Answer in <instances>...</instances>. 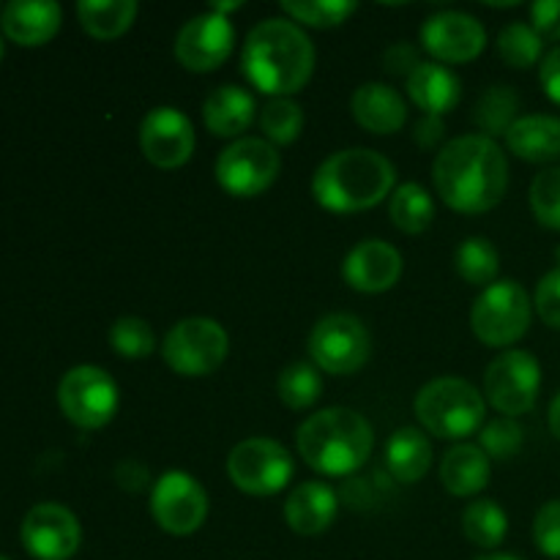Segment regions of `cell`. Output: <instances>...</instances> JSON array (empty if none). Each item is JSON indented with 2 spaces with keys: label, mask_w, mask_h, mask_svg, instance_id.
Returning a JSON list of instances; mask_svg holds the SVG:
<instances>
[{
  "label": "cell",
  "mask_w": 560,
  "mask_h": 560,
  "mask_svg": "<svg viewBox=\"0 0 560 560\" xmlns=\"http://www.w3.org/2000/svg\"><path fill=\"white\" fill-rule=\"evenodd\" d=\"M432 180L438 197L454 211H492L509 189L506 153L485 135L457 137L438 153Z\"/></svg>",
  "instance_id": "1"
},
{
  "label": "cell",
  "mask_w": 560,
  "mask_h": 560,
  "mask_svg": "<svg viewBox=\"0 0 560 560\" xmlns=\"http://www.w3.org/2000/svg\"><path fill=\"white\" fill-rule=\"evenodd\" d=\"M246 80L271 98H290L304 91L315 71V47L293 20L271 16L255 25L241 49Z\"/></svg>",
  "instance_id": "2"
},
{
  "label": "cell",
  "mask_w": 560,
  "mask_h": 560,
  "mask_svg": "<svg viewBox=\"0 0 560 560\" xmlns=\"http://www.w3.org/2000/svg\"><path fill=\"white\" fill-rule=\"evenodd\" d=\"M397 170L383 153L370 148H348L328 156L312 178V195L334 213H355L375 208L392 195Z\"/></svg>",
  "instance_id": "3"
},
{
  "label": "cell",
  "mask_w": 560,
  "mask_h": 560,
  "mask_svg": "<svg viewBox=\"0 0 560 560\" xmlns=\"http://www.w3.org/2000/svg\"><path fill=\"white\" fill-rule=\"evenodd\" d=\"M301 459L323 476H350L364 468L375 446L370 421L350 408H326L295 432Z\"/></svg>",
  "instance_id": "4"
},
{
  "label": "cell",
  "mask_w": 560,
  "mask_h": 560,
  "mask_svg": "<svg viewBox=\"0 0 560 560\" xmlns=\"http://www.w3.org/2000/svg\"><path fill=\"white\" fill-rule=\"evenodd\" d=\"M416 416L430 435L459 441L485 424V397L463 377H438L416 397Z\"/></svg>",
  "instance_id": "5"
},
{
  "label": "cell",
  "mask_w": 560,
  "mask_h": 560,
  "mask_svg": "<svg viewBox=\"0 0 560 560\" xmlns=\"http://www.w3.org/2000/svg\"><path fill=\"white\" fill-rule=\"evenodd\" d=\"M530 306L528 293L514 279L492 282L479 293L470 310V328L476 339L490 348H506L520 342L530 328Z\"/></svg>",
  "instance_id": "6"
},
{
  "label": "cell",
  "mask_w": 560,
  "mask_h": 560,
  "mask_svg": "<svg viewBox=\"0 0 560 560\" xmlns=\"http://www.w3.org/2000/svg\"><path fill=\"white\" fill-rule=\"evenodd\" d=\"M230 350L228 331L211 317H186L175 323L162 345V355L173 372L184 377H202L224 364Z\"/></svg>",
  "instance_id": "7"
},
{
  "label": "cell",
  "mask_w": 560,
  "mask_h": 560,
  "mask_svg": "<svg viewBox=\"0 0 560 560\" xmlns=\"http://www.w3.org/2000/svg\"><path fill=\"white\" fill-rule=\"evenodd\" d=\"M295 474L293 457L271 438H246L230 452L228 476L246 495H277Z\"/></svg>",
  "instance_id": "8"
},
{
  "label": "cell",
  "mask_w": 560,
  "mask_h": 560,
  "mask_svg": "<svg viewBox=\"0 0 560 560\" xmlns=\"http://www.w3.org/2000/svg\"><path fill=\"white\" fill-rule=\"evenodd\" d=\"M372 339L355 315H326L310 334V355L328 375H353L370 361Z\"/></svg>",
  "instance_id": "9"
},
{
  "label": "cell",
  "mask_w": 560,
  "mask_h": 560,
  "mask_svg": "<svg viewBox=\"0 0 560 560\" xmlns=\"http://www.w3.org/2000/svg\"><path fill=\"white\" fill-rule=\"evenodd\" d=\"M58 405L80 430H102L118 410V386L102 366L80 364L60 381Z\"/></svg>",
  "instance_id": "10"
},
{
  "label": "cell",
  "mask_w": 560,
  "mask_h": 560,
  "mask_svg": "<svg viewBox=\"0 0 560 560\" xmlns=\"http://www.w3.org/2000/svg\"><path fill=\"white\" fill-rule=\"evenodd\" d=\"M282 156L260 137H238L217 159V180L228 195L255 197L277 180Z\"/></svg>",
  "instance_id": "11"
},
{
  "label": "cell",
  "mask_w": 560,
  "mask_h": 560,
  "mask_svg": "<svg viewBox=\"0 0 560 560\" xmlns=\"http://www.w3.org/2000/svg\"><path fill=\"white\" fill-rule=\"evenodd\" d=\"M541 386V366L525 350H506L495 355L485 372V394L498 413L523 416L534 410Z\"/></svg>",
  "instance_id": "12"
},
{
  "label": "cell",
  "mask_w": 560,
  "mask_h": 560,
  "mask_svg": "<svg viewBox=\"0 0 560 560\" xmlns=\"http://www.w3.org/2000/svg\"><path fill=\"white\" fill-rule=\"evenodd\" d=\"M151 514L164 534L189 536L208 517V495L195 476L167 470L151 490Z\"/></svg>",
  "instance_id": "13"
},
{
  "label": "cell",
  "mask_w": 560,
  "mask_h": 560,
  "mask_svg": "<svg viewBox=\"0 0 560 560\" xmlns=\"http://www.w3.org/2000/svg\"><path fill=\"white\" fill-rule=\"evenodd\" d=\"M22 547L36 560H69L80 550V520L60 503H38L22 520Z\"/></svg>",
  "instance_id": "14"
},
{
  "label": "cell",
  "mask_w": 560,
  "mask_h": 560,
  "mask_svg": "<svg viewBox=\"0 0 560 560\" xmlns=\"http://www.w3.org/2000/svg\"><path fill=\"white\" fill-rule=\"evenodd\" d=\"M235 47V31L233 22L228 16L217 14V11H206L186 22L175 38V58L180 66L189 71H206L219 69L224 60L230 58Z\"/></svg>",
  "instance_id": "15"
},
{
  "label": "cell",
  "mask_w": 560,
  "mask_h": 560,
  "mask_svg": "<svg viewBox=\"0 0 560 560\" xmlns=\"http://www.w3.org/2000/svg\"><path fill=\"white\" fill-rule=\"evenodd\" d=\"M421 44L441 63H468L487 47V33L476 16L465 11H438L421 27Z\"/></svg>",
  "instance_id": "16"
},
{
  "label": "cell",
  "mask_w": 560,
  "mask_h": 560,
  "mask_svg": "<svg viewBox=\"0 0 560 560\" xmlns=\"http://www.w3.org/2000/svg\"><path fill=\"white\" fill-rule=\"evenodd\" d=\"M195 145V126L180 109L156 107L142 118L140 148L148 162L156 164V167H180L191 159Z\"/></svg>",
  "instance_id": "17"
},
{
  "label": "cell",
  "mask_w": 560,
  "mask_h": 560,
  "mask_svg": "<svg viewBox=\"0 0 560 560\" xmlns=\"http://www.w3.org/2000/svg\"><path fill=\"white\" fill-rule=\"evenodd\" d=\"M342 277L359 293H386L402 277V255L386 241H361L345 257Z\"/></svg>",
  "instance_id": "18"
},
{
  "label": "cell",
  "mask_w": 560,
  "mask_h": 560,
  "mask_svg": "<svg viewBox=\"0 0 560 560\" xmlns=\"http://www.w3.org/2000/svg\"><path fill=\"white\" fill-rule=\"evenodd\" d=\"M63 11L55 0H11L0 9L3 33L20 47H42L60 31Z\"/></svg>",
  "instance_id": "19"
},
{
  "label": "cell",
  "mask_w": 560,
  "mask_h": 560,
  "mask_svg": "<svg viewBox=\"0 0 560 560\" xmlns=\"http://www.w3.org/2000/svg\"><path fill=\"white\" fill-rule=\"evenodd\" d=\"M337 492L320 481H304L284 501V520L299 536H317L337 520Z\"/></svg>",
  "instance_id": "20"
},
{
  "label": "cell",
  "mask_w": 560,
  "mask_h": 560,
  "mask_svg": "<svg viewBox=\"0 0 560 560\" xmlns=\"http://www.w3.org/2000/svg\"><path fill=\"white\" fill-rule=\"evenodd\" d=\"M353 118L372 135H394L408 124V104L386 82H364L353 93Z\"/></svg>",
  "instance_id": "21"
},
{
  "label": "cell",
  "mask_w": 560,
  "mask_h": 560,
  "mask_svg": "<svg viewBox=\"0 0 560 560\" xmlns=\"http://www.w3.org/2000/svg\"><path fill=\"white\" fill-rule=\"evenodd\" d=\"M506 145L514 156L534 164L560 159V118L552 115H523L506 131Z\"/></svg>",
  "instance_id": "22"
},
{
  "label": "cell",
  "mask_w": 560,
  "mask_h": 560,
  "mask_svg": "<svg viewBox=\"0 0 560 560\" xmlns=\"http://www.w3.org/2000/svg\"><path fill=\"white\" fill-rule=\"evenodd\" d=\"M257 104L249 91L238 85H222L202 104V120L213 137H238L255 124Z\"/></svg>",
  "instance_id": "23"
},
{
  "label": "cell",
  "mask_w": 560,
  "mask_h": 560,
  "mask_svg": "<svg viewBox=\"0 0 560 560\" xmlns=\"http://www.w3.org/2000/svg\"><path fill=\"white\" fill-rule=\"evenodd\" d=\"M408 96L424 115H443L454 109L463 98V82L452 69L441 63H421L408 80Z\"/></svg>",
  "instance_id": "24"
},
{
  "label": "cell",
  "mask_w": 560,
  "mask_h": 560,
  "mask_svg": "<svg viewBox=\"0 0 560 560\" xmlns=\"http://www.w3.org/2000/svg\"><path fill=\"white\" fill-rule=\"evenodd\" d=\"M490 457L474 443H457L441 463L443 487L457 498L479 495L490 485Z\"/></svg>",
  "instance_id": "25"
},
{
  "label": "cell",
  "mask_w": 560,
  "mask_h": 560,
  "mask_svg": "<svg viewBox=\"0 0 560 560\" xmlns=\"http://www.w3.org/2000/svg\"><path fill=\"white\" fill-rule=\"evenodd\" d=\"M386 465L388 474L399 485H416V481H421L432 465L430 438L421 430H413V427L397 430L386 443Z\"/></svg>",
  "instance_id": "26"
},
{
  "label": "cell",
  "mask_w": 560,
  "mask_h": 560,
  "mask_svg": "<svg viewBox=\"0 0 560 560\" xmlns=\"http://www.w3.org/2000/svg\"><path fill=\"white\" fill-rule=\"evenodd\" d=\"M77 16L85 33L93 38H118L135 25L137 3L135 0H82L77 5Z\"/></svg>",
  "instance_id": "27"
},
{
  "label": "cell",
  "mask_w": 560,
  "mask_h": 560,
  "mask_svg": "<svg viewBox=\"0 0 560 560\" xmlns=\"http://www.w3.org/2000/svg\"><path fill=\"white\" fill-rule=\"evenodd\" d=\"M454 268H457V273L468 284L490 288L492 282H498L501 255H498V249L492 246L490 238L474 235V238H465L463 244H459V249L454 252Z\"/></svg>",
  "instance_id": "28"
},
{
  "label": "cell",
  "mask_w": 560,
  "mask_h": 560,
  "mask_svg": "<svg viewBox=\"0 0 560 560\" xmlns=\"http://www.w3.org/2000/svg\"><path fill=\"white\" fill-rule=\"evenodd\" d=\"M388 217H392V222L402 233H424L432 224V219H435V206H432L430 191L421 184L397 186V191L392 195V202H388Z\"/></svg>",
  "instance_id": "29"
},
{
  "label": "cell",
  "mask_w": 560,
  "mask_h": 560,
  "mask_svg": "<svg viewBox=\"0 0 560 560\" xmlns=\"http://www.w3.org/2000/svg\"><path fill=\"white\" fill-rule=\"evenodd\" d=\"M463 530L470 545L481 547V550H495L506 539L509 517L495 501L481 498L463 512Z\"/></svg>",
  "instance_id": "30"
},
{
  "label": "cell",
  "mask_w": 560,
  "mask_h": 560,
  "mask_svg": "<svg viewBox=\"0 0 560 560\" xmlns=\"http://www.w3.org/2000/svg\"><path fill=\"white\" fill-rule=\"evenodd\" d=\"M517 109H520V98L517 93L512 91L509 85H490L485 93L479 96L474 109V120L476 126L481 129L485 137H498L512 129V124L517 120Z\"/></svg>",
  "instance_id": "31"
},
{
  "label": "cell",
  "mask_w": 560,
  "mask_h": 560,
  "mask_svg": "<svg viewBox=\"0 0 560 560\" xmlns=\"http://www.w3.org/2000/svg\"><path fill=\"white\" fill-rule=\"evenodd\" d=\"M323 377L315 364L306 361H295V364L284 366L282 375L277 381V394L290 410H306L320 399Z\"/></svg>",
  "instance_id": "32"
},
{
  "label": "cell",
  "mask_w": 560,
  "mask_h": 560,
  "mask_svg": "<svg viewBox=\"0 0 560 560\" xmlns=\"http://www.w3.org/2000/svg\"><path fill=\"white\" fill-rule=\"evenodd\" d=\"M541 49H545V38L534 31V25L509 22L498 33V55L512 69H530V66H536L541 58Z\"/></svg>",
  "instance_id": "33"
},
{
  "label": "cell",
  "mask_w": 560,
  "mask_h": 560,
  "mask_svg": "<svg viewBox=\"0 0 560 560\" xmlns=\"http://www.w3.org/2000/svg\"><path fill=\"white\" fill-rule=\"evenodd\" d=\"M260 129L271 145L273 142L290 145V142L299 140L301 129H304V109L293 98H271L260 109Z\"/></svg>",
  "instance_id": "34"
},
{
  "label": "cell",
  "mask_w": 560,
  "mask_h": 560,
  "mask_svg": "<svg viewBox=\"0 0 560 560\" xmlns=\"http://www.w3.org/2000/svg\"><path fill=\"white\" fill-rule=\"evenodd\" d=\"M359 5L353 0H284L282 11L293 22L310 27H337L348 20Z\"/></svg>",
  "instance_id": "35"
},
{
  "label": "cell",
  "mask_w": 560,
  "mask_h": 560,
  "mask_svg": "<svg viewBox=\"0 0 560 560\" xmlns=\"http://www.w3.org/2000/svg\"><path fill=\"white\" fill-rule=\"evenodd\" d=\"M109 345L124 359H148L156 348V337L142 317H118L109 328Z\"/></svg>",
  "instance_id": "36"
},
{
  "label": "cell",
  "mask_w": 560,
  "mask_h": 560,
  "mask_svg": "<svg viewBox=\"0 0 560 560\" xmlns=\"http://www.w3.org/2000/svg\"><path fill=\"white\" fill-rule=\"evenodd\" d=\"M530 208L539 224L560 230V167L541 170L530 184Z\"/></svg>",
  "instance_id": "37"
},
{
  "label": "cell",
  "mask_w": 560,
  "mask_h": 560,
  "mask_svg": "<svg viewBox=\"0 0 560 560\" xmlns=\"http://www.w3.org/2000/svg\"><path fill=\"white\" fill-rule=\"evenodd\" d=\"M523 427L509 416H501V419H492L490 424L481 427L479 448L492 459H512L523 448Z\"/></svg>",
  "instance_id": "38"
},
{
  "label": "cell",
  "mask_w": 560,
  "mask_h": 560,
  "mask_svg": "<svg viewBox=\"0 0 560 560\" xmlns=\"http://www.w3.org/2000/svg\"><path fill=\"white\" fill-rule=\"evenodd\" d=\"M534 539L547 558H560V501H550L539 509L534 520Z\"/></svg>",
  "instance_id": "39"
},
{
  "label": "cell",
  "mask_w": 560,
  "mask_h": 560,
  "mask_svg": "<svg viewBox=\"0 0 560 560\" xmlns=\"http://www.w3.org/2000/svg\"><path fill=\"white\" fill-rule=\"evenodd\" d=\"M534 306L547 326L560 331V266L541 277L539 288H536Z\"/></svg>",
  "instance_id": "40"
},
{
  "label": "cell",
  "mask_w": 560,
  "mask_h": 560,
  "mask_svg": "<svg viewBox=\"0 0 560 560\" xmlns=\"http://www.w3.org/2000/svg\"><path fill=\"white\" fill-rule=\"evenodd\" d=\"M421 63H424V60H421L419 49L408 42L392 44V47L386 49V55H383V69L394 77H405V80H410V74H413Z\"/></svg>",
  "instance_id": "41"
},
{
  "label": "cell",
  "mask_w": 560,
  "mask_h": 560,
  "mask_svg": "<svg viewBox=\"0 0 560 560\" xmlns=\"http://www.w3.org/2000/svg\"><path fill=\"white\" fill-rule=\"evenodd\" d=\"M530 22L545 42H560V0H539L530 5Z\"/></svg>",
  "instance_id": "42"
},
{
  "label": "cell",
  "mask_w": 560,
  "mask_h": 560,
  "mask_svg": "<svg viewBox=\"0 0 560 560\" xmlns=\"http://www.w3.org/2000/svg\"><path fill=\"white\" fill-rule=\"evenodd\" d=\"M539 80L547 96H550L556 104H560V47L545 55L539 69Z\"/></svg>",
  "instance_id": "43"
},
{
  "label": "cell",
  "mask_w": 560,
  "mask_h": 560,
  "mask_svg": "<svg viewBox=\"0 0 560 560\" xmlns=\"http://www.w3.org/2000/svg\"><path fill=\"white\" fill-rule=\"evenodd\" d=\"M443 137H446V124H443V118H438V115H424L413 129V140L419 142L421 148L441 145Z\"/></svg>",
  "instance_id": "44"
},
{
  "label": "cell",
  "mask_w": 560,
  "mask_h": 560,
  "mask_svg": "<svg viewBox=\"0 0 560 560\" xmlns=\"http://www.w3.org/2000/svg\"><path fill=\"white\" fill-rule=\"evenodd\" d=\"M550 430H552V435L560 441V394L552 399V405H550Z\"/></svg>",
  "instance_id": "45"
},
{
  "label": "cell",
  "mask_w": 560,
  "mask_h": 560,
  "mask_svg": "<svg viewBox=\"0 0 560 560\" xmlns=\"http://www.w3.org/2000/svg\"><path fill=\"white\" fill-rule=\"evenodd\" d=\"M479 560H520L517 556H506V552H501V556H485V558H479Z\"/></svg>",
  "instance_id": "46"
},
{
  "label": "cell",
  "mask_w": 560,
  "mask_h": 560,
  "mask_svg": "<svg viewBox=\"0 0 560 560\" xmlns=\"http://www.w3.org/2000/svg\"><path fill=\"white\" fill-rule=\"evenodd\" d=\"M3 52H5V44H3V38H0V60H3Z\"/></svg>",
  "instance_id": "47"
},
{
  "label": "cell",
  "mask_w": 560,
  "mask_h": 560,
  "mask_svg": "<svg viewBox=\"0 0 560 560\" xmlns=\"http://www.w3.org/2000/svg\"><path fill=\"white\" fill-rule=\"evenodd\" d=\"M0 560H9V558H3V556H0Z\"/></svg>",
  "instance_id": "48"
}]
</instances>
